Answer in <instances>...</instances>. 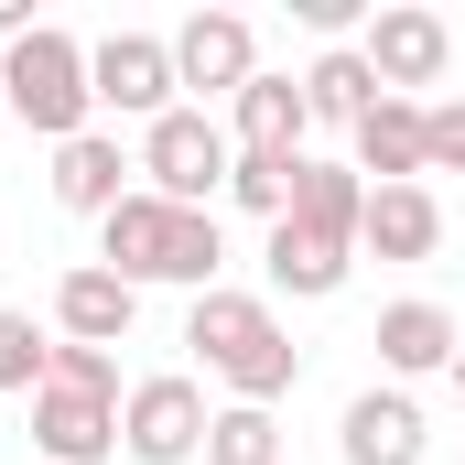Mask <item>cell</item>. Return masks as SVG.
I'll return each instance as SVG.
<instances>
[{"label":"cell","instance_id":"ba28073f","mask_svg":"<svg viewBox=\"0 0 465 465\" xmlns=\"http://www.w3.org/2000/svg\"><path fill=\"white\" fill-rule=\"evenodd\" d=\"M33 455L44 465H109L119 455V401H87V390H33Z\"/></svg>","mask_w":465,"mask_h":465},{"label":"cell","instance_id":"ac0fdd59","mask_svg":"<svg viewBox=\"0 0 465 465\" xmlns=\"http://www.w3.org/2000/svg\"><path fill=\"white\" fill-rule=\"evenodd\" d=\"M357 173L368 184H422V98H379L357 119Z\"/></svg>","mask_w":465,"mask_h":465},{"label":"cell","instance_id":"5b68a950","mask_svg":"<svg viewBox=\"0 0 465 465\" xmlns=\"http://www.w3.org/2000/svg\"><path fill=\"white\" fill-rule=\"evenodd\" d=\"M206 422H217V401H206L184 368L119 390V455H130V465H195V455H206Z\"/></svg>","mask_w":465,"mask_h":465},{"label":"cell","instance_id":"9a60e30c","mask_svg":"<svg viewBox=\"0 0 465 465\" xmlns=\"http://www.w3.org/2000/svg\"><path fill=\"white\" fill-rule=\"evenodd\" d=\"M368 347H379V368H390V379H433V368H455L465 325L444 314V303H390Z\"/></svg>","mask_w":465,"mask_h":465},{"label":"cell","instance_id":"5bb4252c","mask_svg":"<svg viewBox=\"0 0 465 465\" xmlns=\"http://www.w3.org/2000/svg\"><path fill=\"white\" fill-rule=\"evenodd\" d=\"M303 130H314V109H303V76H249L228 98V141L238 152H303Z\"/></svg>","mask_w":465,"mask_h":465},{"label":"cell","instance_id":"6da1fadb","mask_svg":"<svg viewBox=\"0 0 465 465\" xmlns=\"http://www.w3.org/2000/svg\"><path fill=\"white\" fill-rule=\"evenodd\" d=\"M98 271H119L130 292H141V282H173V292H217V271H228L217 206H163L152 184H130L109 217H98Z\"/></svg>","mask_w":465,"mask_h":465},{"label":"cell","instance_id":"cb8c5ba5","mask_svg":"<svg viewBox=\"0 0 465 465\" xmlns=\"http://www.w3.org/2000/svg\"><path fill=\"white\" fill-rule=\"evenodd\" d=\"M422 173H465V98L422 109Z\"/></svg>","mask_w":465,"mask_h":465},{"label":"cell","instance_id":"2e32d148","mask_svg":"<svg viewBox=\"0 0 465 465\" xmlns=\"http://www.w3.org/2000/svg\"><path fill=\"white\" fill-rule=\"evenodd\" d=\"M357 217H368V173H357V163H314V152H303V173H292V228L357 249Z\"/></svg>","mask_w":465,"mask_h":465},{"label":"cell","instance_id":"3957f363","mask_svg":"<svg viewBox=\"0 0 465 465\" xmlns=\"http://www.w3.org/2000/svg\"><path fill=\"white\" fill-rule=\"evenodd\" d=\"M0 109L22 119V130H44L54 152L76 141V130H98V87H87V44L76 33H22L11 54H0Z\"/></svg>","mask_w":465,"mask_h":465},{"label":"cell","instance_id":"7a4b0ae2","mask_svg":"<svg viewBox=\"0 0 465 465\" xmlns=\"http://www.w3.org/2000/svg\"><path fill=\"white\" fill-rule=\"evenodd\" d=\"M184 347L206 357V379H228V401H282L292 379H303V347L282 336V314L260 303V292H195V314H184Z\"/></svg>","mask_w":465,"mask_h":465},{"label":"cell","instance_id":"484cf974","mask_svg":"<svg viewBox=\"0 0 465 465\" xmlns=\"http://www.w3.org/2000/svg\"><path fill=\"white\" fill-rule=\"evenodd\" d=\"M444 379H455V401H465V347H455V368H444Z\"/></svg>","mask_w":465,"mask_h":465},{"label":"cell","instance_id":"9c48e42d","mask_svg":"<svg viewBox=\"0 0 465 465\" xmlns=\"http://www.w3.org/2000/svg\"><path fill=\"white\" fill-rule=\"evenodd\" d=\"M173 76L206 87V98H238V87L260 76V33H249L238 11H195V22L173 33Z\"/></svg>","mask_w":465,"mask_h":465},{"label":"cell","instance_id":"4fadbf2b","mask_svg":"<svg viewBox=\"0 0 465 465\" xmlns=\"http://www.w3.org/2000/svg\"><path fill=\"white\" fill-rule=\"evenodd\" d=\"M130 173H141V163L119 152V130H76V141L54 152V206H65V217H109L119 195H130Z\"/></svg>","mask_w":465,"mask_h":465},{"label":"cell","instance_id":"277c9868","mask_svg":"<svg viewBox=\"0 0 465 465\" xmlns=\"http://www.w3.org/2000/svg\"><path fill=\"white\" fill-rule=\"evenodd\" d=\"M228 173H238L228 119L173 109V119H152V130H141V184H152L163 206H217V195H228Z\"/></svg>","mask_w":465,"mask_h":465},{"label":"cell","instance_id":"e0dca14e","mask_svg":"<svg viewBox=\"0 0 465 465\" xmlns=\"http://www.w3.org/2000/svg\"><path fill=\"white\" fill-rule=\"evenodd\" d=\"M271 292H292V303H325V292H347V271H357V249H336V238H314V228H271Z\"/></svg>","mask_w":465,"mask_h":465},{"label":"cell","instance_id":"44dd1931","mask_svg":"<svg viewBox=\"0 0 465 465\" xmlns=\"http://www.w3.org/2000/svg\"><path fill=\"white\" fill-rule=\"evenodd\" d=\"M44 379H54V325H33L22 303H0V390H22V401H33Z\"/></svg>","mask_w":465,"mask_h":465},{"label":"cell","instance_id":"30bf717a","mask_svg":"<svg viewBox=\"0 0 465 465\" xmlns=\"http://www.w3.org/2000/svg\"><path fill=\"white\" fill-rule=\"evenodd\" d=\"M130 325H141V292H130L119 271L76 260V271L54 282V336H65V347H119Z\"/></svg>","mask_w":465,"mask_h":465},{"label":"cell","instance_id":"4316f807","mask_svg":"<svg viewBox=\"0 0 465 465\" xmlns=\"http://www.w3.org/2000/svg\"><path fill=\"white\" fill-rule=\"evenodd\" d=\"M0 119H11V109H0Z\"/></svg>","mask_w":465,"mask_h":465},{"label":"cell","instance_id":"52a82bcc","mask_svg":"<svg viewBox=\"0 0 465 465\" xmlns=\"http://www.w3.org/2000/svg\"><path fill=\"white\" fill-rule=\"evenodd\" d=\"M357 54H368V76H379L390 98H411V87H444V65H455V22L422 11V0H379L368 33H357Z\"/></svg>","mask_w":465,"mask_h":465},{"label":"cell","instance_id":"603a6c76","mask_svg":"<svg viewBox=\"0 0 465 465\" xmlns=\"http://www.w3.org/2000/svg\"><path fill=\"white\" fill-rule=\"evenodd\" d=\"M54 390H87V401H119V357H109V347H65V336H54Z\"/></svg>","mask_w":465,"mask_h":465},{"label":"cell","instance_id":"8992f818","mask_svg":"<svg viewBox=\"0 0 465 465\" xmlns=\"http://www.w3.org/2000/svg\"><path fill=\"white\" fill-rule=\"evenodd\" d=\"M87 87H98V109L109 119H173L184 109V76H173V33H109V44H87Z\"/></svg>","mask_w":465,"mask_h":465},{"label":"cell","instance_id":"7402d4cb","mask_svg":"<svg viewBox=\"0 0 465 465\" xmlns=\"http://www.w3.org/2000/svg\"><path fill=\"white\" fill-rule=\"evenodd\" d=\"M292 173H303V152H292V163H282V152H238L228 195L249 206V217H271V228H282V217H292Z\"/></svg>","mask_w":465,"mask_h":465},{"label":"cell","instance_id":"d4e9b609","mask_svg":"<svg viewBox=\"0 0 465 465\" xmlns=\"http://www.w3.org/2000/svg\"><path fill=\"white\" fill-rule=\"evenodd\" d=\"M22 33H44V22H33V0H0V44H22Z\"/></svg>","mask_w":465,"mask_h":465},{"label":"cell","instance_id":"7c38bea8","mask_svg":"<svg viewBox=\"0 0 465 465\" xmlns=\"http://www.w3.org/2000/svg\"><path fill=\"white\" fill-rule=\"evenodd\" d=\"M357 249H368V260H433V249H444V206H433V184H368Z\"/></svg>","mask_w":465,"mask_h":465},{"label":"cell","instance_id":"8fae6325","mask_svg":"<svg viewBox=\"0 0 465 465\" xmlns=\"http://www.w3.org/2000/svg\"><path fill=\"white\" fill-rule=\"evenodd\" d=\"M336 444H347V465H422V401L411 390H357L347 422H336Z\"/></svg>","mask_w":465,"mask_h":465},{"label":"cell","instance_id":"d6986e66","mask_svg":"<svg viewBox=\"0 0 465 465\" xmlns=\"http://www.w3.org/2000/svg\"><path fill=\"white\" fill-rule=\"evenodd\" d=\"M379 98H390V87L368 76V54H357V44H336V54H314V65H303V109H314V119H347V130H357Z\"/></svg>","mask_w":465,"mask_h":465},{"label":"cell","instance_id":"ffe728a7","mask_svg":"<svg viewBox=\"0 0 465 465\" xmlns=\"http://www.w3.org/2000/svg\"><path fill=\"white\" fill-rule=\"evenodd\" d=\"M206 465H282V422H271L260 401H217V422H206Z\"/></svg>","mask_w":465,"mask_h":465}]
</instances>
